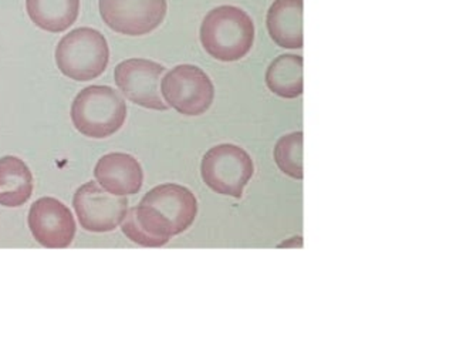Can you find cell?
<instances>
[{
  "instance_id": "6da1fadb",
  "label": "cell",
  "mask_w": 453,
  "mask_h": 340,
  "mask_svg": "<svg viewBox=\"0 0 453 340\" xmlns=\"http://www.w3.org/2000/svg\"><path fill=\"white\" fill-rule=\"evenodd\" d=\"M196 214L198 203L191 189L180 184H161L148 191L140 205L127 211L121 229L138 245L159 248L191 228Z\"/></svg>"
},
{
  "instance_id": "7a4b0ae2",
  "label": "cell",
  "mask_w": 453,
  "mask_h": 340,
  "mask_svg": "<svg viewBox=\"0 0 453 340\" xmlns=\"http://www.w3.org/2000/svg\"><path fill=\"white\" fill-rule=\"evenodd\" d=\"M255 42V25L245 11L231 4L212 9L201 25V43L220 62H238Z\"/></svg>"
},
{
  "instance_id": "3957f363",
  "label": "cell",
  "mask_w": 453,
  "mask_h": 340,
  "mask_svg": "<svg viewBox=\"0 0 453 340\" xmlns=\"http://www.w3.org/2000/svg\"><path fill=\"white\" fill-rule=\"evenodd\" d=\"M127 119V104L119 91L108 86H90L80 91L72 104V121L86 137L116 135Z\"/></svg>"
},
{
  "instance_id": "277c9868",
  "label": "cell",
  "mask_w": 453,
  "mask_h": 340,
  "mask_svg": "<svg viewBox=\"0 0 453 340\" xmlns=\"http://www.w3.org/2000/svg\"><path fill=\"white\" fill-rule=\"evenodd\" d=\"M110 49L104 35L93 27H79L67 33L56 48L60 72L76 81L97 79L107 69Z\"/></svg>"
},
{
  "instance_id": "5b68a950",
  "label": "cell",
  "mask_w": 453,
  "mask_h": 340,
  "mask_svg": "<svg viewBox=\"0 0 453 340\" xmlns=\"http://www.w3.org/2000/svg\"><path fill=\"white\" fill-rule=\"evenodd\" d=\"M253 171L252 158L239 145H216L202 158L203 182L220 196L241 198L243 189L253 177Z\"/></svg>"
},
{
  "instance_id": "8992f818",
  "label": "cell",
  "mask_w": 453,
  "mask_h": 340,
  "mask_svg": "<svg viewBox=\"0 0 453 340\" xmlns=\"http://www.w3.org/2000/svg\"><path fill=\"white\" fill-rule=\"evenodd\" d=\"M161 95L168 107L184 116L205 114L215 98V88L198 66L180 65L173 67L161 80Z\"/></svg>"
},
{
  "instance_id": "52a82bcc",
  "label": "cell",
  "mask_w": 453,
  "mask_h": 340,
  "mask_svg": "<svg viewBox=\"0 0 453 340\" xmlns=\"http://www.w3.org/2000/svg\"><path fill=\"white\" fill-rule=\"evenodd\" d=\"M105 25L126 36H144L159 27L166 16V0H98Z\"/></svg>"
},
{
  "instance_id": "ba28073f",
  "label": "cell",
  "mask_w": 453,
  "mask_h": 340,
  "mask_svg": "<svg viewBox=\"0 0 453 340\" xmlns=\"http://www.w3.org/2000/svg\"><path fill=\"white\" fill-rule=\"evenodd\" d=\"M73 206L80 224L88 232H111L123 224L128 211L126 197L112 196L97 182L81 185L74 194Z\"/></svg>"
},
{
  "instance_id": "9c48e42d",
  "label": "cell",
  "mask_w": 453,
  "mask_h": 340,
  "mask_svg": "<svg viewBox=\"0 0 453 340\" xmlns=\"http://www.w3.org/2000/svg\"><path fill=\"white\" fill-rule=\"evenodd\" d=\"M165 67L148 58H128L119 63L114 72L117 88L134 104L144 109L166 112L169 109L162 100L159 81Z\"/></svg>"
},
{
  "instance_id": "30bf717a",
  "label": "cell",
  "mask_w": 453,
  "mask_h": 340,
  "mask_svg": "<svg viewBox=\"0 0 453 340\" xmlns=\"http://www.w3.org/2000/svg\"><path fill=\"white\" fill-rule=\"evenodd\" d=\"M30 232L40 245L50 250H65L76 236V221L69 206L53 197H43L32 204L29 211Z\"/></svg>"
},
{
  "instance_id": "8fae6325",
  "label": "cell",
  "mask_w": 453,
  "mask_h": 340,
  "mask_svg": "<svg viewBox=\"0 0 453 340\" xmlns=\"http://www.w3.org/2000/svg\"><path fill=\"white\" fill-rule=\"evenodd\" d=\"M94 175L101 189L117 197L137 194L144 182L142 166L127 152H110L101 157Z\"/></svg>"
},
{
  "instance_id": "7c38bea8",
  "label": "cell",
  "mask_w": 453,
  "mask_h": 340,
  "mask_svg": "<svg viewBox=\"0 0 453 340\" xmlns=\"http://www.w3.org/2000/svg\"><path fill=\"white\" fill-rule=\"evenodd\" d=\"M270 37L283 49L303 48V0H274L266 18Z\"/></svg>"
},
{
  "instance_id": "4fadbf2b",
  "label": "cell",
  "mask_w": 453,
  "mask_h": 340,
  "mask_svg": "<svg viewBox=\"0 0 453 340\" xmlns=\"http://www.w3.org/2000/svg\"><path fill=\"white\" fill-rule=\"evenodd\" d=\"M33 194V175L27 164L18 157L0 158V205L18 208Z\"/></svg>"
},
{
  "instance_id": "5bb4252c",
  "label": "cell",
  "mask_w": 453,
  "mask_h": 340,
  "mask_svg": "<svg viewBox=\"0 0 453 340\" xmlns=\"http://www.w3.org/2000/svg\"><path fill=\"white\" fill-rule=\"evenodd\" d=\"M26 11L39 29L62 33L76 23L80 0H26Z\"/></svg>"
},
{
  "instance_id": "9a60e30c",
  "label": "cell",
  "mask_w": 453,
  "mask_h": 340,
  "mask_svg": "<svg viewBox=\"0 0 453 340\" xmlns=\"http://www.w3.org/2000/svg\"><path fill=\"white\" fill-rule=\"evenodd\" d=\"M270 91L281 98H297L303 95V58L281 55L270 63L266 72Z\"/></svg>"
},
{
  "instance_id": "2e32d148",
  "label": "cell",
  "mask_w": 453,
  "mask_h": 340,
  "mask_svg": "<svg viewBox=\"0 0 453 340\" xmlns=\"http://www.w3.org/2000/svg\"><path fill=\"white\" fill-rule=\"evenodd\" d=\"M274 159L285 174L296 180H303V133H292L277 142Z\"/></svg>"
}]
</instances>
